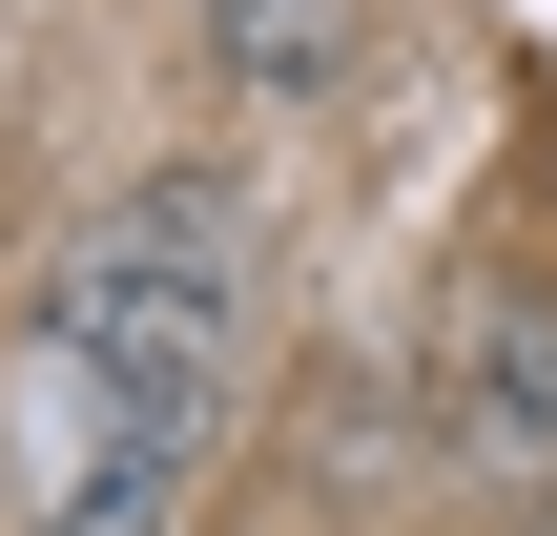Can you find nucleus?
<instances>
[{
	"instance_id": "1",
	"label": "nucleus",
	"mask_w": 557,
	"mask_h": 536,
	"mask_svg": "<svg viewBox=\"0 0 557 536\" xmlns=\"http://www.w3.org/2000/svg\"><path fill=\"white\" fill-rule=\"evenodd\" d=\"M41 351H83L145 413L227 434L248 413V351H269V207H248V165H124L41 248Z\"/></svg>"
},
{
	"instance_id": "2",
	"label": "nucleus",
	"mask_w": 557,
	"mask_h": 536,
	"mask_svg": "<svg viewBox=\"0 0 557 536\" xmlns=\"http://www.w3.org/2000/svg\"><path fill=\"white\" fill-rule=\"evenodd\" d=\"M207 454H227V434L145 413V392L83 372V351L21 372V536H165L186 496H207Z\"/></svg>"
},
{
	"instance_id": "3",
	"label": "nucleus",
	"mask_w": 557,
	"mask_h": 536,
	"mask_svg": "<svg viewBox=\"0 0 557 536\" xmlns=\"http://www.w3.org/2000/svg\"><path fill=\"white\" fill-rule=\"evenodd\" d=\"M455 454L496 496H557V289H475L455 310Z\"/></svg>"
},
{
	"instance_id": "4",
	"label": "nucleus",
	"mask_w": 557,
	"mask_h": 536,
	"mask_svg": "<svg viewBox=\"0 0 557 536\" xmlns=\"http://www.w3.org/2000/svg\"><path fill=\"white\" fill-rule=\"evenodd\" d=\"M207 41L289 103V83H331V41H351V21H331V0H207Z\"/></svg>"
}]
</instances>
